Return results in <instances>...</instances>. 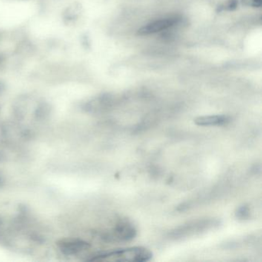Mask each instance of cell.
<instances>
[{"instance_id": "1", "label": "cell", "mask_w": 262, "mask_h": 262, "mask_svg": "<svg viewBox=\"0 0 262 262\" xmlns=\"http://www.w3.org/2000/svg\"><path fill=\"white\" fill-rule=\"evenodd\" d=\"M152 253L144 247H132L125 249L115 250L99 254L93 260H108L119 262H144L151 260Z\"/></svg>"}, {"instance_id": "2", "label": "cell", "mask_w": 262, "mask_h": 262, "mask_svg": "<svg viewBox=\"0 0 262 262\" xmlns=\"http://www.w3.org/2000/svg\"><path fill=\"white\" fill-rule=\"evenodd\" d=\"M219 224L220 222L219 220L213 219L194 221L176 228L170 234V236L176 239L191 237L196 234H202V232H206L208 230L219 226Z\"/></svg>"}, {"instance_id": "3", "label": "cell", "mask_w": 262, "mask_h": 262, "mask_svg": "<svg viewBox=\"0 0 262 262\" xmlns=\"http://www.w3.org/2000/svg\"><path fill=\"white\" fill-rule=\"evenodd\" d=\"M182 20L179 16H168L162 19H156L143 26L137 32V35L140 36H150L162 31L169 30L177 26Z\"/></svg>"}, {"instance_id": "4", "label": "cell", "mask_w": 262, "mask_h": 262, "mask_svg": "<svg viewBox=\"0 0 262 262\" xmlns=\"http://www.w3.org/2000/svg\"><path fill=\"white\" fill-rule=\"evenodd\" d=\"M136 233L137 231L136 228L129 221L122 219L118 222L110 231L108 238L111 239L113 242H128L136 237Z\"/></svg>"}, {"instance_id": "5", "label": "cell", "mask_w": 262, "mask_h": 262, "mask_svg": "<svg viewBox=\"0 0 262 262\" xmlns=\"http://www.w3.org/2000/svg\"><path fill=\"white\" fill-rule=\"evenodd\" d=\"M58 245L60 251L67 255H74L90 248V245L87 242L77 239L62 241Z\"/></svg>"}, {"instance_id": "6", "label": "cell", "mask_w": 262, "mask_h": 262, "mask_svg": "<svg viewBox=\"0 0 262 262\" xmlns=\"http://www.w3.org/2000/svg\"><path fill=\"white\" fill-rule=\"evenodd\" d=\"M194 123L199 126H222L227 125L230 122V118L227 116H200L194 119Z\"/></svg>"}, {"instance_id": "7", "label": "cell", "mask_w": 262, "mask_h": 262, "mask_svg": "<svg viewBox=\"0 0 262 262\" xmlns=\"http://www.w3.org/2000/svg\"><path fill=\"white\" fill-rule=\"evenodd\" d=\"M250 208L247 205H242V206L239 207L236 211L235 215L237 219H240V220H246L250 217Z\"/></svg>"}, {"instance_id": "8", "label": "cell", "mask_w": 262, "mask_h": 262, "mask_svg": "<svg viewBox=\"0 0 262 262\" xmlns=\"http://www.w3.org/2000/svg\"><path fill=\"white\" fill-rule=\"evenodd\" d=\"M242 5L252 8H260L261 7L262 0H242Z\"/></svg>"}]
</instances>
